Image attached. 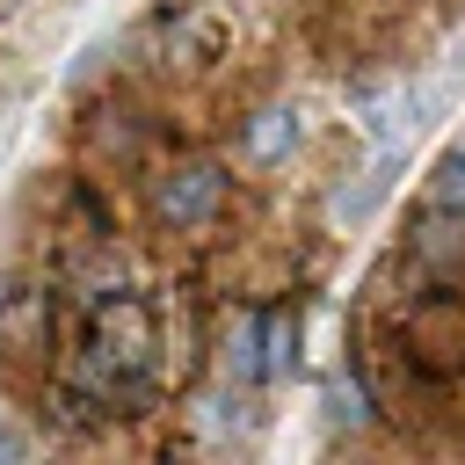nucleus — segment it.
I'll return each instance as SVG.
<instances>
[{"instance_id": "1", "label": "nucleus", "mask_w": 465, "mask_h": 465, "mask_svg": "<svg viewBox=\"0 0 465 465\" xmlns=\"http://www.w3.org/2000/svg\"><path fill=\"white\" fill-rule=\"evenodd\" d=\"M232 203V167L211 153H174L145 174V218L153 232H211Z\"/></svg>"}, {"instance_id": "2", "label": "nucleus", "mask_w": 465, "mask_h": 465, "mask_svg": "<svg viewBox=\"0 0 465 465\" xmlns=\"http://www.w3.org/2000/svg\"><path fill=\"white\" fill-rule=\"evenodd\" d=\"M145 58L160 65V73H211L218 58H225V22L211 15V7H196V0H182V7H160L153 22H145Z\"/></svg>"}, {"instance_id": "3", "label": "nucleus", "mask_w": 465, "mask_h": 465, "mask_svg": "<svg viewBox=\"0 0 465 465\" xmlns=\"http://www.w3.org/2000/svg\"><path fill=\"white\" fill-rule=\"evenodd\" d=\"M0 356L7 363L58 356V291H44L29 276H0Z\"/></svg>"}, {"instance_id": "4", "label": "nucleus", "mask_w": 465, "mask_h": 465, "mask_svg": "<svg viewBox=\"0 0 465 465\" xmlns=\"http://www.w3.org/2000/svg\"><path fill=\"white\" fill-rule=\"evenodd\" d=\"M407 262H414L421 276H465V211L429 203V211L407 225Z\"/></svg>"}, {"instance_id": "5", "label": "nucleus", "mask_w": 465, "mask_h": 465, "mask_svg": "<svg viewBox=\"0 0 465 465\" xmlns=\"http://www.w3.org/2000/svg\"><path fill=\"white\" fill-rule=\"evenodd\" d=\"M305 138V109L298 102H262L247 124H240V160L247 167H283Z\"/></svg>"}, {"instance_id": "6", "label": "nucleus", "mask_w": 465, "mask_h": 465, "mask_svg": "<svg viewBox=\"0 0 465 465\" xmlns=\"http://www.w3.org/2000/svg\"><path fill=\"white\" fill-rule=\"evenodd\" d=\"M189 421H196L203 436H218V443H232V436H254V421H262V407H254V385H232V378L203 385V392L189 400Z\"/></svg>"}, {"instance_id": "7", "label": "nucleus", "mask_w": 465, "mask_h": 465, "mask_svg": "<svg viewBox=\"0 0 465 465\" xmlns=\"http://www.w3.org/2000/svg\"><path fill=\"white\" fill-rule=\"evenodd\" d=\"M218 378H232V385H269V371H262V312H240V320L225 327V341H218Z\"/></svg>"}, {"instance_id": "8", "label": "nucleus", "mask_w": 465, "mask_h": 465, "mask_svg": "<svg viewBox=\"0 0 465 465\" xmlns=\"http://www.w3.org/2000/svg\"><path fill=\"white\" fill-rule=\"evenodd\" d=\"M298 341H305L298 305H269V312H262V371H269V385H283V378L298 371Z\"/></svg>"}, {"instance_id": "9", "label": "nucleus", "mask_w": 465, "mask_h": 465, "mask_svg": "<svg viewBox=\"0 0 465 465\" xmlns=\"http://www.w3.org/2000/svg\"><path fill=\"white\" fill-rule=\"evenodd\" d=\"M327 421H334V429H349V436H363V429L378 421V392H371V378H363V371H341V378L327 385Z\"/></svg>"}, {"instance_id": "10", "label": "nucleus", "mask_w": 465, "mask_h": 465, "mask_svg": "<svg viewBox=\"0 0 465 465\" xmlns=\"http://www.w3.org/2000/svg\"><path fill=\"white\" fill-rule=\"evenodd\" d=\"M429 203L465 211V145H450V153L436 160V174H429Z\"/></svg>"}, {"instance_id": "11", "label": "nucleus", "mask_w": 465, "mask_h": 465, "mask_svg": "<svg viewBox=\"0 0 465 465\" xmlns=\"http://www.w3.org/2000/svg\"><path fill=\"white\" fill-rule=\"evenodd\" d=\"M0 458H29V436H22L7 414H0Z\"/></svg>"}]
</instances>
